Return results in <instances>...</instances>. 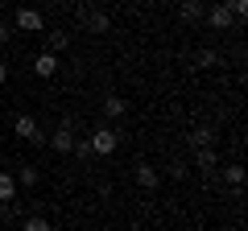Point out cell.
<instances>
[{
	"mask_svg": "<svg viewBox=\"0 0 248 231\" xmlns=\"http://www.w3.org/2000/svg\"><path fill=\"white\" fill-rule=\"evenodd\" d=\"M83 25H87L91 33H108V29H112V21H108V13H99V9H87V13H83Z\"/></svg>",
	"mask_w": 248,
	"mask_h": 231,
	"instance_id": "8fae6325",
	"label": "cell"
},
{
	"mask_svg": "<svg viewBox=\"0 0 248 231\" xmlns=\"http://www.w3.org/2000/svg\"><path fill=\"white\" fill-rule=\"evenodd\" d=\"M21 231H50V223H46L42 215H25V223H21Z\"/></svg>",
	"mask_w": 248,
	"mask_h": 231,
	"instance_id": "ac0fdd59",
	"label": "cell"
},
{
	"mask_svg": "<svg viewBox=\"0 0 248 231\" xmlns=\"http://www.w3.org/2000/svg\"><path fill=\"white\" fill-rule=\"evenodd\" d=\"M13 178H17V186H37V182H42V173H37V165H21L17 173H13Z\"/></svg>",
	"mask_w": 248,
	"mask_h": 231,
	"instance_id": "5bb4252c",
	"label": "cell"
},
{
	"mask_svg": "<svg viewBox=\"0 0 248 231\" xmlns=\"http://www.w3.org/2000/svg\"><path fill=\"white\" fill-rule=\"evenodd\" d=\"M190 71H211V66H219L223 62V54L219 50H211V45H203V50H195V58H190Z\"/></svg>",
	"mask_w": 248,
	"mask_h": 231,
	"instance_id": "8992f818",
	"label": "cell"
},
{
	"mask_svg": "<svg viewBox=\"0 0 248 231\" xmlns=\"http://www.w3.org/2000/svg\"><path fill=\"white\" fill-rule=\"evenodd\" d=\"M33 74H37V79H54V74H58V54H37V58H33Z\"/></svg>",
	"mask_w": 248,
	"mask_h": 231,
	"instance_id": "52a82bcc",
	"label": "cell"
},
{
	"mask_svg": "<svg viewBox=\"0 0 248 231\" xmlns=\"http://www.w3.org/2000/svg\"><path fill=\"white\" fill-rule=\"evenodd\" d=\"M157 182H161V173L149 165V161H137V186L141 190H157Z\"/></svg>",
	"mask_w": 248,
	"mask_h": 231,
	"instance_id": "9c48e42d",
	"label": "cell"
},
{
	"mask_svg": "<svg viewBox=\"0 0 248 231\" xmlns=\"http://www.w3.org/2000/svg\"><path fill=\"white\" fill-rule=\"evenodd\" d=\"M71 153L87 161V157H91V144H87V136H75V149H71Z\"/></svg>",
	"mask_w": 248,
	"mask_h": 231,
	"instance_id": "ffe728a7",
	"label": "cell"
},
{
	"mask_svg": "<svg viewBox=\"0 0 248 231\" xmlns=\"http://www.w3.org/2000/svg\"><path fill=\"white\" fill-rule=\"evenodd\" d=\"M42 4H62V0H42Z\"/></svg>",
	"mask_w": 248,
	"mask_h": 231,
	"instance_id": "603a6c76",
	"label": "cell"
},
{
	"mask_svg": "<svg viewBox=\"0 0 248 231\" xmlns=\"http://www.w3.org/2000/svg\"><path fill=\"white\" fill-rule=\"evenodd\" d=\"M215 165H219V157H215V149H195V169H203V173H211Z\"/></svg>",
	"mask_w": 248,
	"mask_h": 231,
	"instance_id": "4fadbf2b",
	"label": "cell"
},
{
	"mask_svg": "<svg viewBox=\"0 0 248 231\" xmlns=\"http://www.w3.org/2000/svg\"><path fill=\"white\" fill-rule=\"evenodd\" d=\"M13 33H17V29H13V21H0V45H9Z\"/></svg>",
	"mask_w": 248,
	"mask_h": 231,
	"instance_id": "44dd1931",
	"label": "cell"
},
{
	"mask_svg": "<svg viewBox=\"0 0 248 231\" xmlns=\"http://www.w3.org/2000/svg\"><path fill=\"white\" fill-rule=\"evenodd\" d=\"M13 132H17L21 141H25V144H42V141H46L33 116H17V120H13Z\"/></svg>",
	"mask_w": 248,
	"mask_h": 231,
	"instance_id": "277c9868",
	"label": "cell"
},
{
	"mask_svg": "<svg viewBox=\"0 0 248 231\" xmlns=\"http://www.w3.org/2000/svg\"><path fill=\"white\" fill-rule=\"evenodd\" d=\"M50 231H58V227H50Z\"/></svg>",
	"mask_w": 248,
	"mask_h": 231,
	"instance_id": "d4e9b609",
	"label": "cell"
},
{
	"mask_svg": "<svg viewBox=\"0 0 248 231\" xmlns=\"http://www.w3.org/2000/svg\"><path fill=\"white\" fill-rule=\"evenodd\" d=\"M203 13H207V4H203V0H182V4H178V17H182L186 25L203 21Z\"/></svg>",
	"mask_w": 248,
	"mask_h": 231,
	"instance_id": "30bf717a",
	"label": "cell"
},
{
	"mask_svg": "<svg viewBox=\"0 0 248 231\" xmlns=\"http://www.w3.org/2000/svg\"><path fill=\"white\" fill-rule=\"evenodd\" d=\"M124 112H128V99H120V95H104V116H108V120H120Z\"/></svg>",
	"mask_w": 248,
	"mask_h": 231,
	"instance_id": "7c38bea8",
	"label": "cell"
},
{
	"mask_svg": "<svg viewBox=\"0 0 248 231\" xmlns=\"http://www.w3.org/2000/svg\"><path fill=\"white\" fill-rule=\"evenodd\" d=\"M87 144H91L95 157H112V153L120 149V132H116L112 124H95V128L87 132Z\"/></svg>",
	"mask_w": 248,
	"mask_h": 231,
	"instance_id": "6da1fadb",
	"label": "cell"
},
{
	"mask_svg": "<svg viewBox=\"0 0 248 231\" xmlns=\"http://www.w3.org/2000/svg\"><path fill=\"white\" fill-rule=\"evenodd\" d=\"M50 149H54V153H71V149H75V124H71V120H62V124L54 128Z\"/></svg>",
	"mask_w": 248,
	"mask_h": 231,
	"instance_id": "5b68a950",
	"label": "cell"
},
{
	"mask_svg": "<svg viewBox=\"0 0 248 231\" xmlns=\"http://www.w3.org/2000/svg\"><path fill=\"white\" fill-rule=\"evenodd\" d=\"M17 178H13V173H0V202H13V198H17Z\"/></svg>",
	"mask_w": 248,
	"mask_h": 231,
	"instance_id": "9a60e30c",
	"label": "cell"
},
{
	"mask_svg": "<svg viewBox=\"0 0 248 231\" xmlns=\"http://www.w3.org/2000/svg\"><path fill=\"white\" fill-rule=\"evenodd\" d=\"M203 21H207L211 29H215V33H223V29H232V25H236V17H232V9L223 4V0H215L211 9L203 13Z\"/></svg>",
	"mask_w": 248,
	"mask_h": 231,
	"instance_id": "3957f363",
	"label": "cell"
},
{
	"mask_svg": "<svg viewBox=\"0 0 248 231\" xmlns=\"http://www.w3.org/2000/svg\"><path fill=\"white\" fill-rule=\"evenodd\" d=\"M211 141H215V128L211 124H199V128L186 132V144H190V149H211Z\"/></svg>",
	"mask_w": 248,
	"mask_h": 231,
	"instance_id": "ba28073f",
	"label": "cell"
},
{
	"mask_svg": "<svg viewBox=\"0 0 248 231\" xmlns=\"http://www.w3.org/2000/svg\"><path fill=\"white\" fill-rule=\"evenodd\" d=\"M223 4L232 9V17H236V21H244V17H248V0H223Z\"/></svg>",
	"mask_w": 248,
	"mask_h": 231,
	"instance_id": "d6986e66",
	"label": "cell"
},
{
	"mask_svg": "<svg viewBox=\"0 0 248 231\" xmlns=\"http://www.w3.org/2000/svg\"><path fill=\"white\" fill-rule=\"evenodd\" d=\"M87 231H104V227H87Z\"/></svg>",
	"mask_w": 248,
	"mask_h": 231,
	"instance_id": "cb8c5ba5",
	"label": "cell"
},
{
	"mask_svg": "<svg viewBox=\"0 0 248 231\" xmlns=\"http://www.w3.org/2000/svg\"><path fill=\"white\" fill-rule=\"evenodd\" d=\"M223 182H228L232 190L244 186V165H223Z\"/></svg>",
	"mask_w": 248,
	"mask_h": 231,
	"instance_id": "e0dca14e",
	"label": "cell"
},
{
	"mask_svg": "<svg viewBox=\"0 0 248 231\" xmlns=\"http://www.w3.org/2000/svg\"><path fill=\"white\" fill-rule=\"evenodd\" d=\"M9 83V62H0V87Z\"/></svg>",
	"mask_w": 248,
	"mask_h": 231,
	"instance_id": "7402d4cb",
	"label": "cell"
},
{
	"mask_svg": "<svg viewBox=\"0 0 248 231\" xmlns=\"http://www.w3.org/2000/svg\"><path fill=\"white\" fill-rule=\"evenodd\" d=\"M42 13L37 9H25V4H21L17 13H13V29H17V33H42Z\"/></svg>",
	"mask_w": 248,
	"mask_h": 231,
	"instance_id": "7a4b0ae2",
	"label": "cell"
},
{
	"mask_svg": "<svg viewBox=\"0 0 248 231\" xmlns=\"http://www.w3.org/2000/svg\"><path fill=\"white\" fill-rule=\"evenodd\" d=\"M71 45V33H46V54H62Z\"/></svg>",
	"mask_w": 248,
	"mask_h": 231,
	"instance_id": "2e32d148",
	"label": "cell"
}]
</instances>
